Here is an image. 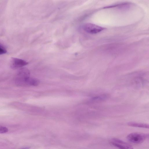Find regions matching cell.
I'll return each mask as SVG.
<instances>
[{
	"mask_svg": "<svg viewBox=\"0 0 149 149\" xmlns=\"http://www.w3.org/2000/svg\"><path fill=\"white\" fill-rule=\"evenodd\" d=\"M110 142L113 146L119 149H134L131 145L116 138L111 139Z\"/></svg>",
	"mask_w": 149,
	"mask_h": 149,
	"instance_id": "obj_4",
	"label": "cell"
},
{
	"mask_svg": "<svg viewBox=\"0 0 149 149\" xmlns=\"http://www.w3.org/2000/svg\"><path fill=\"white\" fill-rule=\"evenodd\" d=\"M82 28L86 32L93 34L99 33L104 29L103 27L91 23L84 24Z\"/></svg>",
	"mask_w": 149,
	"mask_h": 149,
	"instance_id": "obj_2",
	"label": "cell"
},
{
	"mask_svg": "<svg viewBox=\"0 0 149 149\" xmlns=\"http://www.w3.org/2000/svg\"><path fill=\"white\" fill-rule=\"evenodd\" d=\"M130 126L145 128H149L148 124L145 123H140L134 122H130L128 123Z\"/></svg>",
	"mask_w": 149,
	"mask_h": 149,
	"instance_id": "obj_7",
	"label": "cell"
},
{
	"mask_svg": "<svg viewBox=\"0 0 149 149\" xmlns=\"http://www.w3.org/2000/svg\"><path fill=\"white\" fill-rule=\"evenodd\" d=\"M39 83V80L37 79L29 77L24 80L23 85L37 86Z\"/></svg>",
	"mask_w": 149,
	"mask_h": 149,
	"instance_id": "obj_6",
	"label": "cell"
},
{
	"mask_svg": "<svg viewBox=\"0 0 149 149\" xmlns=\"http://www.w3.org/2000/svg\"><path fill=\"white\" fill-rule=\"evenodd\" d=\"M30 72L26 68H22L18 71L16 83L19 85H22L23 82L25 79L30 77Z\"/></svg>",
	"mask_w": 149,
	"mask_h": 149,
	"instance_id": "obj_3",
	"label": "cell"
},
{
	"mask_svg": "<svg viewBox=\"0 0 149 149\" xmlns=\"http://www.w3.org/2000/svg\"><path fill=\"white\" fill-rule=\"evenodd\" d=\"M8 129L7 127L0 126V134H5L8 132Z\"/></svg>",
	"mask_w": 149,
	"mask_h": 149,
	"instance_id": "obj_8",
	"label": "cell"
},
{
	"mask_svg": "<svg viewBox=\"0 0 149 149\" xmlns=\"http://www.w3.org/2000/svg\"><path fill=\"white\" fill-rule=\"evenodd\" d=\"M30 147H26L25 148H23V149H30Z\"/></svg>",
	"mask_w": 149,
	"mask_h": 149,
	"instance_id": "obj_10",
	"label": "cell"
},
{
	"mask_svg": "<svg viewBox=\"0 0 149 149\" xmlns=\"http://www.w3.org/2000/svg\"><path fill=\"white\" fill-rule=\"evenodd\" d=\"M28 64V62L22 59L12 58L11 60L10 65L12 69H16L26 66Z\"/></svg>",
	"mask_w": 149,
	"mask_h": 149,
	"instance_id": "obj_5",
	"label": "cell"
},
{
	"mask_svg": "<svg viewBox=\"0 0 149 149\" xmlns=\"http://www.w3.org/2000/svg\"><path fill=\"white\" fill-rule=\"evenodd\" d=\"M7 51L4 47L0 44V55H2L7 53Z\"/></svg>",
	"mask_w": 149,
	"mask_h": 149,
	"instance_id": "obj_9",
	"label": "cell"
},
{
	"mask_svg": "<svg viewBox=\"0 0 149 149\" xmlns=\"http://www.w3.org/2000/svg\"><path fill=\"white\" fill-rule=\"evenodd\" d=\"M149 134L140 133H134L128 134L127 139L133 143L140 144L145 141L148 138Z\"/></svg>",
	"mask_w": 149,
	"mask_h": 149,
	"instance_id": "obj_1",
	"label": "cell"
}]
</instances>
